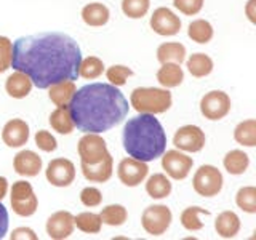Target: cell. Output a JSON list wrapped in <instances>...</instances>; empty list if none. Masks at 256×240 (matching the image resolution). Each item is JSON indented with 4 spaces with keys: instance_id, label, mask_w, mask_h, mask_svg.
<instances>
[{
    "instance_id": "6da1fadb",
    "label": "cell",
    "mask_w": 256,
    "mask_h": 240,
    "mask_svg": "<svg viewBox=\"0 0 256 240\" xmlns=\"http://www.w3.org/2000/svg\"><path fill=\"white\" fill-rule=\"evenodd\" d=\"M80 61L78 44L64 32L24 36L13 44L12 68L24 72L40 90L62 80H77Z\"/></svg>"
},
{
    "instance_id": "7a4b0ae2",
    "label": "cell",
    "mask_w": 256,
    "mask_h": 240,
    "mask_svg": "<svg viewBox=\"0 0 256 240\" xmlns=\"http://www.w3.org/2000/svg\"><path fill=\"white\" fill-rule=\"evenodd\" d=\"M68 108L74 126L84 133L109 132L128 114L124 93L110 84H90L76 90Z\"/></svg>"
},
{
    "instance_id": "3957f363",
    "label": "cell",
    "mask_w": 256,
    "mask_h": 240,
    "mask_svg": "<svg viewBox=\"0 0 256 240\" xmlns=\"http://www.w3.org/2000/svg\"><path fill=\"white\" fill-rule=\"evenodd\" d=\"M124 149L128 157L141 162H152L166 149V133L152 114H140L124 126Z\"/></svg>"
},
{
    "instance_id": "277c9868",
    "label": "cell",
    "mask_w": 256,
    "mask_h": 240,
    "mask_svg": "<svg viewBox=\"0 0 256 240\" xmlns=\"http://www.w3.org/2000/svg\"><path fill=\"white\" fill-rule=\"evenodd\" d=\"M130 102L140 114H164L172 108V93L168 88H134L130 96Z\"/></svg>"
},
{
    "instance_id": "5b68a950",
    "label": "cell",
    "mask_w": 256,
    "mask_h": 240,
    "mask_svg": "<svg viewBox=\"0 0 256 240\" xmlns=\"http://www.w3.org/2000/svg\"><path fill=\"white\" fill-rule=\"evenodd\" d=\"M222 174L213 165H202L192 178V188L202 197H214L222 189Z\"/></svg>"
},
{
    "instance_id": "8992f818",
    "label": "cell",
    "mask_w": 256,
    "mask_h": 240,
    "mask_svg": "<svg viewBox=\"0 0 256 240\" xmlns=\"http://www.w3.org/2000/svg\"><path fill=\"white\" fill-rule=\"evenodd\" d=\"M173 220L172 210L165 205H150L142 212L141 226L152 237L164 236Z\"/></svg>"
},
{
    "instance_id": "52a82bcc",
    "label": "cell",
    "mask_w": 256,
    "mask_h": 240,
    "mask_svg": "<svg viewBox=\"0 0 256 240\" xmlns=\"http://www.w3.org/2000/svg\"><path fill=\"white\" fill-rule=\"evenodd\" d=\"M77 150L80 162L85 165H96L109 156L108 144L100 136V133H85L78 141Z\"/></svg>"
},
{
    "instance_id": "ba28073f",
    "label": "cell",
    "mask_w": 256,
    "mask_h": 240,
    "mask_svg": "<svg viewBox=\"0 0 256 240\" xmlns=\"http://www.w3.org/2000/svg\"><path fill=\"white\" fill-rule=\"evenodd\" d=\"M12 206L13 212L18 216H32L37 212L38 200L30 182L28 181H16L12 188Z\"/></svg>"
},
{
    "instance_id": "9c48e42d",
    "label": "cell",
    "mask_w": 256,
    "mask_h": 240,
    "mask_svg": "<svg viewBox=\"0 0 256 240\" xmlns=\"http://www.w3.org/2000/svg\"><path fill=\"white\" fill-rule=\"evenodd\" d=\"M230 98L228 93L221 90L208 92L200 100V112L208 120H221L230 112Z\"/></svg>"
},
{
    "instance_id": "30bf717a",
    "label": "cell",
    "mask_w": 256,
    "mask_h": 240,
    "mask_svg": "<svg viewBox=\"0 0 256 240\" xmlns=\"http://www.w3.org/2000/svg\"><path fill=\"white\" fill-rule=\"evenodd\" d=\"M160 157H162V168L165 170V173L176 181L186 180L192 170V165H194L192 157L182 154L181 150L176 149L166 150Z\"/></svg>"
},
{
    "instance_id": "8fae6325",
    "label": "cell",
    "mask_w": 256,
    "mask_h": 240,
    "mask_svg": "<svg viewBox=\"0 0 256 240\" xmlns=\"http://www.w3.org/2000/svg\"><path fill=\"white\" fill-rule=\"evenodd\" d=\"M205 133L197 125H184L178 128L173 136L174 148H178L182 152H200L205 148Z\"/></svg>"
},
{
    "instance_id": "7c38bea8",
    "label": "cell",
    "mask_w": 256,
    "mask_h": 240,
    "mask_svg": "<svg viewBox=\"0 0 256 240\" xmlns=\"http://www.w3.org/2000/svg\"><path fill=\"white\" fill-rule=\"evenodd\" d=\"M46 181L56 188H68L76 180V166L68 158H53L45 170Z\"/></svg>"
},
{
    "instance_id": "4fadbf2b",
    "label": "cell",
    "mask_w": 256,
    "mask_h": 240,
    "mask_svg": "<svg viewBox=\"0 0 256 240\" xmlns=\"http://www.w3.org/2000/svg\"><path fill=\"white\" fill-rule=\"evenodd\" d=\"M149 173V166L146 162H141V160H136L133 157H126L122 158L117 168V176L122 184L128 188H134L141 184L144 180L148 178Z\"/></svg>"
},
{
    "instance_id": "5bb4252c",
    "label": "cell",
    "mask_w": 256,
    "mask_h": 240,
    "mask_svg": "<svg viewBox=\"0 0 256 240\" xmlns=\"http://www.w3.org/2000/svg\"><path fill=\"white\" fill-rule=\"evenodd\" d=\"M150 28L158 36H176L181 30V20L176 16L170 8L160 6L150 16Z\"/></svg>"
},
{
    "instance_id": "9a60e30c",
    "label": "cell",
    "mask_w": 256,
    "mask_h": 240,
    "mask_svg": "<svg viewBox=\"0 0 256 240\" xmlns=\"http://www.w3.org/2000/svg\"><path fill=\"white\" fill-rule=\"evenodd\" d=\"M74 214L70 212H56L46 221V234L53 240H64L74 232Z\"/></svg>"
},
{
    "instance_id": "2e32d148",
    "label": "cell",
    "mask_w": 256,
    "mask_h": 240,
    "mask_svg": "<svg viewBox=\"0 0 256 240\" xmlns=\"http://www.w3.org/2000/svg\"><path fill=\"white\" fill-rule=\"evenodd\" d=\"M2 140L8 148H21L29 141V125L21 118L6 122L2 130Z\"/></svg>"
},
{
    "instance_id": "e0dca14e",
    "label": "cell",
    "mask_w": 256,
    "mask_h": 240,
    "mask_svg": "<svg viewBox=\"0 0 256 240\" xmlns=\"http://www.w3.org/2000/svg\"><path fill=\"white\" fill-rule=\"evenodd\" d=\"M42 158L38 157V154H36L34 150H21L14 156L13 160V166L14 172L20 176H28V178H32V176H37L42 170Z\"/></svg>"
},
{
    "instance_id": "ac0fdd59",
    "label": "cell",
    "mask_w": 256,
    "mask_h": 240,
    "mask_svg": "<svg viewBox=\"0 0 256 240\" xmlns=\"http://www.w3.org/2000/svg\"><path fill=\"white\" fill-rule=\"evenodd\" d=\"M112 170H114V160L112 156L109 154L102 162L96 164V165H85L82 164V173L85 176V180L90 182H106L110 180Z\"/></svg>"
},
{
    "instance_id": "d6986e66",
    "label": "cell",
    "mask_w": 256,
    "mask_h": 240,
    "mask_svg": "<svg viewBox=\"0 0 256 240\" xmlns=\"http://www.w3.org/2000/svg\"><path fill=\"white\" fill-rule=\"evenodd\" d=\"M5 90L6 93L14 100H22L30 93L32 90V82L30 78L21 70H16L6 78L5 82Z\"/></svg>"
},
{
    "instance_id": "ffe728a7",
    "label": "cell",
    "mask_w": 256,
    "mask_h": 240,
    "mask_svg": "<svg viewBox=\"0 0 256 240\" xmlns=\"http://www.w3.org/2000/svg\"><path fill=\"white\" fill-rule=\"evenodd\" d=\"M76 90L77 86L74 84V80H62V82L48 86V96H50L52 102L56 108H62V106H69Z\"/></svg>"
},
{
    "instance_id": "44dd1931",
    "label": "cell",
    "mask_w": 256,
    "mask_h": 240,
    "mask_svg": "<svg viewBox=\"0 0 256 240\" xmlns=\"http://www.w3.org/2000/svg\"><path fill=\"white\" fill-rule=\"evenodd\" d=\"M157 80L164 88H176L182 84L184 72L178 62H162V68L157 70Z\"/></svg>"
},
{
    "instance_id": "7402d4cb",
    "label": "cell",
    "mask_w": 256,
    "mask_h": 240,
    "mask_svg": "<svg viewBox=\"0 0 256 240\" xmlns=\"http://www.w3.org/2000/svg\"><path fill=\"white\" fill-rule=\"evenodd\" d=\"M214 229L222 238H234L240 232V218L234 212H222L214 221Z\"/></svg>"
},
{
    "instance_id": "603a6c76",
    "label": "cell",
    "mask_w": 256,
    "mask_h": 240,
    "mask_svg": "<svg viewBox=\"0 0 256 240\" xmlns=\"http://www.w3.org/2000/svg\"><path fill=\"white\" fill-rule=\"evenodd\" d=\"M109 16V8L100 2L88 4L82 8V20L86 26L92 28H101L104 24H108Z\"/></svg>"
},
{
    "instance_id": "cb8c5ba5",
    "label": "cell",
    "mask_w": 256,
    "mask_h": 240,
    "mask_svg": "<svg viewBox=\"0 0 256 240\" xmlns=\"http://www.w3.org/2000/svg\"><path fill=\"white\" fill-rule=\"evenodd\" d=\"M222 165L226 168V172L229 174H244L248 166H250V157H248L246 152L240 150V149H234L229 150L226 156H224Z\"/></svg>"
},
{
    "instance_id": "d4e9b609",
    "label": "cell",
    "mask_w": 256,
    "mask_h": 240,
    "mask_svg": "<svg viewBox=\"0 0 256 240\" xmlns=\"http://www.w3.org/2000/svg\"><path fill=\"white\" fill-rule=\"evenodd\" d=\"M186 66H188V70L190 72L192 77L202 78V77H206L212 74L213 60L205 53H194V54H190Z\"/></svg>"
},
{
    "instance_id": "484cf974",
    "label": "cell",
    "mask_w": 256,
    "mask_h": 240,
    "mask_svg": "<svg viewBox=\"0 0 256 240\" xmlns=\"http://www.w3.org/2000/svg\"><path fill=\"white\" fill-rule=\"evenodd\" d=\"M157 60L160 62H178L186 60V46L180 42H166L157 48Z\"/></svg>"
},
{
    "instance_id": "4316f807",
    "label": "cell",
    "mask_w": 256,
    "mask_h": 240,
    "mask_svg": "<svg viewBox=\"0 0 256 240\" xmlns=\"http://www.w3.org/2000/svg\"><path fill=\"white\" fill-rule=\"evenodd\" d=\"M50 125L54 132H58L60 134H70L74 132V122H72L70 112L68 106L56 108L50 114Z\"/></svg>"
},
{
    "instance_id": "83f0119b",
    "label": "cell",
    "mask_w": 256,
    "mask_h": 240,
    "mask_svg": "<svg viewBox=\"0 0 256 240\" xmlns=\"http://www.w3.org/2000/svg\"><path fill=\"white\" fill-rule=\"evenodd\" d=\"M146 192L152 198H165L172 194V182L164 173H156L148 180Z\"/></svg>"
},
{
    "instance_id": "f1b7e54d",
    "label": "cell",
    "mask_w": 256,
    "mask_h": 240,
    "mask_svg": "<svg viewBox=\"0 0 256 240\" xmlns=\"http://www.w3.org/2000/svg\"><path fill=\"white\" fill-rule=\"evenodd\" d=\"M234 140L246 148L256 146V120L246 118L244 122H240L234 130Z\"/></svg>"
},
{
    "instance_id": "f546056e",
    "label": "cell",
    "mask_w": 256,
    "mask_h": 240,
    "mask_svg": "<svg viewBox=\"0 0 256 240\" xmlns=\"http://www.w3.org/2000/svg\"><path fill=\"white\" fill-rule=\"evenodd\" d=\"M188 36L192 42H197L200 45L208 44L213 38V26L206 20H196L189 24Z\"/></svg>"
},
{
    "instance_id": "4dcf8cb0",
    "label": "cell",
    "mask_w": 256,
    "mask_h": 240,
    "mask_svg": "<svg viewBox=\"0 0 256 240\" xmlns=\"http://www.w3.org/2000/svg\"><path fill=\"white\" fill-rule=\"evenodd\" d=\"M74 224L85 234H100L102 228L101 216L92 212H84L74 216Z\"/></svg>"
},
{
    "instance_id": "1f68e13d",
    "label": "cell",
    "mask_w": 256,
    "mask_h": 240,
    "mask_svg": "<svg viewBox=\"0 0 256 240\" xmlns=\"http://www.w3.org/2000/svg\"><path fill=\"white\" fill-rule=\"evenodd\" d=\"M100 216H101V221L104 224L116 228V226H122V224H125V221L128 218V212L124 205L116 204V205L104 206L100 213Z\"/></svg>"
},
{
    "instance_id": "d6a6232c",
    "label": "cell",
    "mask_w": 256,
    "mask_h": 240,
    "mask_svg": "<svg viewBox=\"0 0 256 240\" xmlns=\"http://www.w3.org/2000/svg\"><path fill=\"white\" fill-rule=\"evenodd\" d=\"M198 214H210V212L200 206H188L181 213V224L186 230H200L204 228V222L198 220Z\"/></svg>"
},
{
    "instance_id": "836d02e7",
    "label": "cell",
    "mask_w": 256,
    "mask_h": 240,
    "mask_svg": "<svg viewBox=\"0 0 256 240\" xmlns=\"http://www.w3.org/2000/svg\"><path fill=\"white\" fill-rule=\"evenodd\" d=\"M102 72H104V62L100 58H96V56H88V58L80 61L78 66L80 77H84L86 80H93L102 76Z\"/></svg>"
},
{
    "instance_id": "e575fe53",
    "label": "cell",
    "mask_w": 256,
    "mask_h": 240,
    "mask_svg": "<svg viewBox=\"0 0 256 240\" xmlns=\"http://www.w3.org/2000/svg\"><path fill=\"white\" fill-rule=\"evenodd\" d=\"M236 204L240 210L245 213L254 214L256 213V188L254 186H245L237 190Z\"/></svg>"
},
{
    "instance_id": "d590c367",
    "label": "cell",
    "mask_w": 256,
    "mask_h": 240,
    "mask_svg": "<svg viewBox=\"0 0 256 240\" xmlns=\"http://www.w3.org/2000/svg\"><path fill=\"white\" fill-rule=\"evenodd\" d=\"M150 6V0H122V12L132 20H140L146 16Z\"/></svg>"
},
{
    "instance_id": "8d00e7d4",
    "label": "cell",
    "mask_w": 256,
    "mask_h": 240,
    "mask_svg": "<svg viewBox=\"0 0 256 240\" xmlns=\"http://www.w3.org/2000/svg\"><path fill=\"white\" fill-rule=\"evenodd\" d=\"M133 76V70L122 64H114L106 70V77L114 86H124L126 84V78Z\"/></svg>"
},
{
    "instance_id": "74e56055",
    "label": "cell",
    "mask_w": 256,
    "mask_h": 240,
    "mask_svg": "<svg viewBox=\"0 0 256 240\" xmlns=\"http://www.w3.org/2000/svg\"><path fill=\"white\" fill-rule=\"evenodd\" d=\"M12 54H13V44L8 37L0 36V74L12 68Z\"/></svg>"
},
{
    "instance_id": "f35d334b",
    "label": "cell",
    "mask_w": 256,
    "mask_h": 240,
    "mask_svg": "<svg viewBox=\"0 0 256 240\" xmlns=\"http://www.w3.org/2000/svg\"><path fill=\"white\" fill-rule=\"evenodd\" d=\"M80 202H82L85 206H90V208L100 206L102 202L101 190L98 188H92V186L82 189V192H80Z\"/></svg>"
},
{
    "instance_id": "ab89813d",
    "label": "cell",
    "mask_w": 256,
    "mask_h": 240,
    "mask_svg": "<svg viewBox=\"0 0 256 240\" xmlns=\"http://www.w3.org/2000/svg\"><path fill=\"white\" fill-rule=\"evenodd\" d=\"M36 146L44 152H53L58 148V142H56L54 136L50 132L40 130L36 133Z\"/></svg>"
},
{
    "instance_id": "60d3db41",
    "label": "cell",
    "mask_w": 256,
    "mask_h": 240,
    "mask_svg": "<svg viewBox=\"0 0 256 240\" xmlns=\"http://www.w3.org/2000/svg\"><path fill=\"white\" fill-rule=\"evenodd\" d=\"M176 10L186 16H194L204 8V0H173Z\"/></svg>"
},
{
    "instance_id": "b9f144b4",
    "label": "cell",
    "mask_w": 256,
    "mask_h": 240,
    "mask_svg": "<svg viewBox=\"0 0 256 240\" xmlns=\"http://www.w3.org/2000/svg\"><path fill=\"white\" fill-rule=\"evenodd\" d=\"M12 240H21V238H29V240H37L36 232L32 230L30 228H18L12 232L10 236Z\"/></svg>"
},
{
    "instance_id": "7bdbcfd3",
    "label": "cell",
    "mask_w": 256,
    "mask_h": 240,
    "mask_svg": "<svg viewBox=\"0 0 256 240\" xmlns=\"http://www.w3.org/2000/svg\"><path fill=\"white\" fill-rule=\"evenodd\" d=\"M6 232H8V212L4 206V204L0 202V238H4Z\"/></svg>"
},
{
    "instance_id": "ee69618b",
    "label": "cell",
    "mask_w": 256,
    "mask_h": 240,
    "mask_svg": "<svg viewBox=\"0 0 256 240\" xmlns=\"http://www.w3.org/2000/svg\"><path fill=\"white\" fill-rule=\"evenodd\" d=\"M254 6H256V0H248V4L245 6V13L248 16V20L252 22H256V12H254Z\"/></svg>"
},
{
    "instance_id": "f6af8a7d",
    "label": "cell",
    "mask_w": 256,
    "mask_h": 240,
    "mask_svg": "<svg viewBox=\"0 0 256 240\" xmlns=\"http://www.w3.org/2000/svg\"><path fill=\"white\" fill-rule=\"evenodd\" d=\"M6 192H8V181L5 176H0V202L5 198Z\"/></svg>"
}]
</instances>
